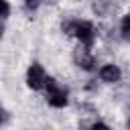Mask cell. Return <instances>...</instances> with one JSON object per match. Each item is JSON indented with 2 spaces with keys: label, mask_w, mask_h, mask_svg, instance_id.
<instances>
[{
  "label": "cell",
  "mask_w": 130,
  "mask_h": 130,
  "mask_svg": "<svg viewBox=\"0 0 130 130\" xmlns=\"http://www.w3.org/2000/svg\"><path fill=\"white\" fill-rule=\"evenodd\" d=\"M120 35L124 41L130 39V14H124L122 16V22H120Z\"/></svg>",
  "instance_id": "52a82bcc"
},
{
  "label": "cell",
  "mask_w": 130,
  "mask_h": 130,
  "mask_svg": "<svg viewBox=\"0 0 130 130\" xmlns=\"http://www.w3.org/2000/svg\"><path fill=\"white\" fill-rule=\"evenodd\" d=\"M45 79H47V73L45 69L39 65V63H32L26 71V83L30 89H43L45 87Z\"/></svg>",
  "instance_id": "277c9868"
},
{
  "label": "cell",
  "mask_w": 130,
  "mask_h": 130,
  "mask_svg": "<svg viewBox=\"0 0 130 130\" xmlns=\"http://www.w3.org/2000/svg\"><path fill=\"white\" fill-rule=\"evenodd\" d=\"M114 8L116 6H114L112 0H93V4H91V10H93L95 16H108Z\"/></svg>",
  "instance_id": "8992f818"
},
{
  "label": "cell",
  "mask_w": 130,
  "mask_h": 130,
  "mask_svg": "<svg viewBox=\"0 0 130 130\" xmlns=\"http://www.w3.org/2000/svg\"><path fill=\"white\" fill-rule=\"evenodd\" d=\"M91 128H104V130H108V124H104V122H93Z\"/></svg>",
  "instance_id": "8fae6325"
},
{
  "label": "cell",
  "mask_w": 130,
  "mask_h": 130,
  "mask_svg": "<svg viewBox=\"0 0 130 130\" xmlns=\"http://www.w3.org/2000/svg\"><path fill=\"white\" fill-rule=\"evenodd\" d=\"M39 4H41V0H24V6H26L28 10H37Z\"/></svg>",
  "instance_id": "9c48e42d"
},
{
  "label": "cell",
  "mask_w": 130,
  "mask_h": 130,
  "mask_svg": "<svg viewBox=\"0 0 130 130\" xmlns=\"http://www.w3.org/2000/svg\"><path fill=\"white\" fill-rule=\"evenodd\" d=\"M10 14V4L6 0H0V16H8Z\"/></svg>",
  "instance_id": "ba28073f"
},
{
  "label": "cell",
  "mask_w": 130,
  "mask_h": 130,
  "mask_svg": "<svg viewBox=\"0 0 130 130\" xmlns=\"http://www.w3.org/2000/svg\"><path fill=\"white\" fill-rule=\"evenodd\" d=\"M73 61L77 67L85 69V71H93L95 69V57L89 53V47H83L79 45L75 51H73Z\"/></svg>",
  "instance_id": "3957f363"
},
{
  "label": "cell",
  "mask_w": 130,
  "mask_h": 130,
  "mask_svg": "<svg viewBox=\"0 0 130 130\" xmlns=\"http://www.w3.org/2000/svg\"><path fill=\"white\" fill-rule=\"evenodd\" d=\"M45 87H47V102L49 106L53 108H65L67 106V89L61 87L53 77H47L45 79Z\"/></svg>",
  "instance_id": "7a4b0ae2"
},
{
  "label": "cell",
  "mask_w": 130,
  "mask_h": 130,
  "mask_svg": "<svg viewBox=\"0 0 130 130\" xmlns=\"http://www.w3.org/2000/svg\"><path fill=\"white\" fill-rule=\"evenodd\" d=\"M61 30L67 32V35L77 37L83 47H91L93 41H95V28L89 20H63Z\"/></svg>",
  "instance_id": "6da1fadb"
},
{
  "label": "cell",
  "mask_w": 130,
  "mask_h": 130,
  "mask_svg": "<svg viewBox=\"0 0 130 130\" xmlns=\"http://www.w3.org/2000/svg\"><path fill=\"white\" fill-rule=\"evenodd\" d=\"M4 122H8V112L0 106V124H4Z\"/></svg>",
  "instance_id": "30bf717a"
},
{
  "label": "cell",
  "mask_w": 130,
  "mask_h": 130,
  "mask_svg": "<svg viewBox=\"0 0 130 130\" xmlns=\"http://www.w3.org/2000/svg\"><path fill=\"white\" fill-rule=\"evenodd\" d=\"M120 77H122V71L114 63H108V65H104L100 69V79L104 83H116V81H120Z\"/></svg>",
  "instance_id": "5b68a950"
},
{
  "label": "cell",
  "mask_w": 130,
  "mask_h": 130,
  "mask_svg": "<svg viewBox=\"0 0 130 130\" xmlns=\"http://www.w3.org/2000/svg\"><path fill=\"white\" fill-rule=\"evenodd\" d=\"M2 32H4V28H2V24H0V39H2Z\"/></svg>",
  "instance_id": "7c38bea8"
}]
</instances>
